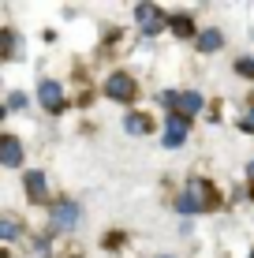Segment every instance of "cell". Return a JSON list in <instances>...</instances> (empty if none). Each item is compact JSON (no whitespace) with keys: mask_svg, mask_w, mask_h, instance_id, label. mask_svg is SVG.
<instances>
[{"mask_svg":"<svg viewBox=\"0 0 254 258\" xmlns=\"http://www.w3.org/2000/svg\"><path fill=\"white\" fill-rule=\"evenodd\" d=\"M209 202H213V191L202 180H191V187L176 199V210L180 213H202V210H209Z\"/></svg>","mask_w":254,"mask_h":258,"instance_id":"6da1fadb","label":"cell"},{"mask_svg":"<svg viewBox=\"0 0 254 258\" xmlns=\"http://www.w3.org/2000/svg\"><path fill=\"white\" fill-rule=\"evenodd\" d=\"M38 97H41V105H45L49 112H60V109H64V90H60V83H52V79H41Z\"/></svg>","mask_w":254,"mask_h":258,"instance_id":"7a4b0ae2","label":"cell"},{"mask_svg":"<svg viewBox=\"0 0 254 258\" xmlns=\"http://www.w3.org/2000/svg\"><path fill=\"white\" fill-rule=\"evenodd\" d=\"M105 94L116 97V101H131V97H135V79L131 75H112L109 83H105Z\"/></svg>","mask_w":254,"mask_h":258,"instance_id":"3957f363","label":"cell"},{"mask_svg":"<svg viewBox=\"0 0 254 258\" xmlns=\"http://www.w3.org/2000/svg\"><path fill=\"white\" fill-rule=\"evenodd\" d=\"M0 161H4V168H19L23 165V146L15 135H4L0 139Z\"/></svg>","mask_w":254,"mask_h":258,"instance_id":"277c9868","label":"cell"},{"mask_svg":"<svg viewBox=\"0 0 254 258\" xmlns=\"http://www.w3.org/2000/svg\"><path fill=\"white\" fill-rule=\"evenodd\" d=\"M52 225H56V228H75L78 225V206H75V202H60V206H52Z\"/></svg>","mask_w":254,"mask_h":258,"instance_id":"5b68a950","label":"cell"},{"mask_svg":"<svg viewBox=\"0 0 254 258\" xmlns=\"http://www.w3.org/2000/svg\"><path fill=\"white\" fill-rule=\"evenodd\" d=\"M187 142V120H180V116H168V131H164V146H183Z\"/></svg>","mask_w":254,"mask_h":258,"instance_id":"8992f818","label":"cell"},{"mask_svg":"<svg viewBox=\"0 0 254 258\" xmlns=\"http://www.w3.org/2000/svg\"><path fill=\"white\" fill-rule=\"evenodd\" d=\"M138 19H142V30L146 34H157V30H161V26H164V19H161V12H157V8L150 4V8H138Z\"/></svg>","mask_w":254,"mask_h":258,"instance_id":"52a82bcc","label":"cell"},{"mask_svg":"<svg viewBox=\"0 0 254 258\" xmlns=\"http://www.w3.org/2000/svg\"><path fill=\"white\" fill-rule=\"evenodd\" d=\"M26 191H30V199H34V202H45V176H41L38 168L26 176Z\"/></svg>","mask_w":254,"mask_h":258,"instance_id":"ba28073f","label":"cell"},{"mask_svg":"<svg viewBox=\"0 0 254 258\" xmlns=\"http://www.w3.org/2000/svg\"><path fill=\"white\" fill-rule=\"evenodd\" d=\"M221 30H206L202 34V38H198V45H202V52H217V49H221Z\"/></svg>","mask_w":254,"mask_h":258,"instance_id":"9c48e42d","label":"cell"},{"mask_svg":"<svg viewBox=\"0 0 254 258\" xmlns=\"http://www.w3.org/2000/svg\"><path fill=\"white\" fill-rule=\"evenodd\" d=\"M180 109H183V112H198V109H202V97H198L195 90L180 94Z\"/></svg>","mask_w":254,"mask_h":258,"instance_id":"30bf717a","label":"cell"},{"mask_svg":"<svg viewBox=\"0 0 254 258\" xmlns=\"http://www.w3.org/2000/svg\"><path fill=\"white\" fill-rule=\"evenodd\" d=\"M168 26L180 34V38H187V34L195 30V26H191V15H172V19H168Z\"/></svg>","mask_w":254,"mask_h":258,"instance_id":"8fae6325","label":"cell"},{"mask_svg":"<svg viewBox=\"0 0 254 258\" xmlns=\"http://www.w3.org/2000/svg\"><path fill=\"white\" fill-rule=\"evenodd\" d=\"M124 127L131 131V135H142V131H150V120H146V116H127Z\"/></svg>","mask_w":254,"mask_h":258,"instance_id":"7c38bea8","label":"cell"},{"mask_svg":"<svg viewBox=\"0 0 254 258\" xmlns=\"http://www.w3.org/2000/svg\"><path fill=\"white\" fill-rule=\"evenodd\" d=\"M0 232H4V239H15V236H19V221L4 217V221H0Z\"/></svg>","mask_w":254,"mask_h":258,"instance_id":"4fadbf2b","label":"cell"},{"mask_svg":"<svg viewBox=\"0 0 254 258\" xmlns=\"http://www.w3.org/2000/svg\"><path fill=\"white\" fill-rule=\"evenodd\" d=\"M235 71H239V75H250V79H254V60H239V64H235Z\"/></svg>","mask_w":254,"mask_h":258,"instance_id":"5bb4252c","label":"cell"},{"mask_svg":"<svg viewBox=\"0 0 254 258\" xmlns=\"http://www.w3.org/2000/svg\"><path fill=\"white\" fill-rule=\"evenodd\" d=\"M8 105H12V109H23L26 97H23V94H12V97H8Z\"/></svg>","mask_w":254,"mask_h":258,"instance_id":"9a60e30c","label":"cell"},{"mask_svg":"<svg viewBox=\"0 0 254 258\" xmlns=\"http://www.w3.org/2000/svg\"><path fill=\"white\" fill-rule=\"evenodd\" d=\"M239 127H247V131H254V112H250V116H243V120H239Z\"/></svg>","mask_w":254,"mask_h":258,"instance_id":"2e32d148","label":"cell"},{"mask_svg":"<svg viewBox=\"0 0 254 258\" xmlns=\"http://www.w3.org/2000/svg\"><path fill=\"white\" fill-rule=\"evenodd\" d=\"M250 258H254V254H250Z\"/></svg>","mask_w":254,"mask_h":258,"instance_id":"e0dca14e","label":"cell"}]
</instances>
